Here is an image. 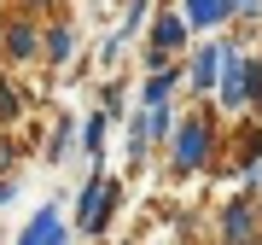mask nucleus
I'll return each instance as SVG.
<instances>
[{
  "instance_id": "8",
  "label": "nucleus",
  "mask_w": 262,
  "mask_h": 245,
  "mask_svg": "<svg viewBox=\"0 0 262 245\" xmlns=\"http://www.w3.org/2000/svg\"><path fill=\"white\" fill-rule=\"evenodd\" d=\"M0 53H6V65H35L41 58V29H35L29 12H12L0 24Z\"/></svg>"
},
{
  "instance_id": "9",
  "label": "nucleus",
  "mask_w": 262,
  "mask_h": 245,
  "mask_svg": "<svg viewBox=\"0 0 262 245\" xmlns=\"http://www.w3.org/2000/svg\"><path fill=\"white\" fill-rule=\"evenodd\" d=\"M70 58H76V29H70V18H53L41 29V65L47 70H70Z\"/></svg>"
},
{
  "instance_id": "2",
  "label": "nucleus",
  "mask_w": 262,
  "mask_h": 245,
  "mask_svg": "<svg viewBox=\"0 0 262 245\" xmlns=\"http://www.w3.org/2000/svg\"><path fill=\"white\" fill-rule=\"evenodd\" d=\"M122 198H128V187H122L105 164H94L88 181L76 187V228H70V234L105 239V234H111V222H117V210H122Z\"/></svg>"
},
{
  "instance_id": "23",
  "label": "nucleus",
  "mask_w": 262,
  "mask_h": 245,
  "mask_svg": "<svg viewBox=\"0 0 262 245\" xmlns=\"http://www.w3.org/2000/svg\"><path fill=\"white\" fill-rule=\"evenodd\" d=\"M58 0H18V12H29V18H35V12H53Z\"/></svg>"
},
{
  "instance_id": "12",
  "label": "nucleus",
  "mask_w": 262,
  "mask_h": 245,
  "mask_svg": "<svg viewBox=\"0 0 262 245\" xmlns=\"http://www.w3.org/2000/svg\"><path fill=\"white\" fill-rule=\"evenodd\" d=\"M122 146H128V175L151 158V134H146V111H128L122 117Z\"/></svg>"
},
{
  "instance_id": "22",
  "label": "nucleus",
  "mask_w": 262,
  "mask_h": 245,
  "mask_svg": "<svg viewBox=\"0 0 262 245\" xmlns=\"http://www.w3.org/2000/svg\"><path fill=\"white\" fill-rule=\"evenodd\" d=\"M0 205H18V175H0Z\"/></svg>"
},
{
  "instance_id": "15",
  "label": "nucleus",
  "mask_w": 262,
  "mask_h": 245,
  "mask_svg": "<svg viewBox=\"0 0 262 245\" xmlns=\"http://www.w3.org/2000/svg\"><path fill=\"white\" fill-rule=\"evenodd\" d=\"M70 152H76V122H70V117H58V122H53V134H47V146H41V158H47V164H64Z\"/></svg>"
},
{
  "instance_id": "20",
  "label": "nucleus",
  "mask_w": 262,
  "mask_h": 245,
  "mask_svg": "<svg viewBox=\"0 0 262 245\" xmlns=\"http://www.w3.org/2000/svg\"><path fill=\"white\" fill-rule=\"evenodd\" d=\"M18 164H24V146L0 134V175H18Z\"/></svg>"
},
{
  "instance_id": "13",
  "label": "nucleus",
  "mask_w": 262,
  "mask_h": 245,
  "mask_svg": "<svg viewBox=\"0 0 262 245\" xmlns=\"http://www.w3.org/2000/svg\"><path fill=\"white\" fill-rule=\"evenodd\" d=\"M233 152H222V164H239V170H262V122H251V129L233 134Z\"/></svg>"
},
{
  "instance_id": "4",
  "label": "nucleus",
  "mask_w": 262,
  "mask_h": 245,
  "mask_svg": "<svg viewBox=\"0 0 262 245\" xmlns=\"http://www.w3.org/2000/svg\"><path fill=\"white\" fill-rule=\"evenodd\" d=\"M187 47H192V29L181 24V12L175 6H158V12H151V29H146V47H140V65L146 70H163V65H175Z\"/></svg>"
},
{
  "instance_id": "7",
  "label": "nucleus",
  "mask_w": 262,
  "mask_h": 245,
  "mask_svg": "<svg viewBox=\"0 0 262 245\" xmlns=\"http://www.w3.org/2000/svg\"><path fill=\"white\" fill-rule=\"evenodd\" d=\"M70 216L58 210V198H47V205H35V216H29L18 228V245H70Z\"/></svg>"
},
{
  "instance_id": "11",
  "label": "nucleus",
  "mask_w": 262,
  "mask_h": 245,
  "mask_svg": "<svg viewBox=\"0 0 262 245\" xmlns=\"http://www.w3.org/2000/svg\"><path fill=\"white\" fill-rule=\"evenodd\" d=\"M175 12H181V24H187V29H198V35H215L222 24H233L222 0H181Z\"/></svg>"
},
{
  "instance_id": "19",
  "label": "nucleus",
  "mask_w": 262,
  "mask_h": 245,
  "mask_svg": "<svg viewBox=\"0 0 262 245\" xmlns=\"http://www.w3.org/2000/svg\"><path fill=\"white\" fill-rule=\"evenodd\" d=\"M99 111H105V122H122V117H128V99H122V82H105V88H99Z\"/></svg>"
},
{
  "instance_id": "3",
  "label": "nucleus",
  "mask_w": 262,
  "mask_h": 245,
  "mask_svg": "<svg viewBox=\"0 0 262 245\" xmlns=\"http://www.w3.org/2000/svg\"><path fill=\"white\" fill-rule=\"evenodd\" d=\"M210 228H215V245H262V193H227L222 205H215V216H210Z\"/></svg>"
},
{
  "instance_id": "18",
  "label": "nucleus",
  "mask_w": 262,
  "mask_h": 245,
  "mask_svg": "<svg viewBox=\"0 0 262 245\" xmlns=\"http://www.w3.org/2000/svg\"><path fill=\"white\" fill-rule=\"evenodd\" d=\"M146 18H151V0H128V12H122V24H117V35L122 41H134L146 29Z\"/></svg>"
},
{
  "instance_id": "1",
  "label": "nucleus",
  "mask_w": 262,
  "mask_h": 245,
  "mask_svg": "<svg viewBox=\"0 0 262 245\" xmlns=\"http://www.w3.org/2000/svg\"><path fill=\"white\" fill-rule=\"evenodd\" d=\"M169 181H198L222 164V122H215V105H192V111L175 117L169 129Z\"/></svg>"
},
{
  "instance_id": "10",
  "label": "nucleus",
  "mask_w": 262,
  "mask_h": 245,
  "mask_svg": "<svg viewBox=\"0 0 262 245\" xmlns=\"http://www.w3.org/2000/svg\"><path fill=\"white\" fill-rule=\"evenodd\" d=\"M175 94H181V58H175V65H163V70H146V82H140V94H134V99H140V111H151V105H169Z\"/></svg>"
},
{
  "instance_id": "16",
  "label": "nucleus",
  "mask_w": 262,
  "mask_h": 245,
  "mask_svg": "<svg viewBox=\"0 0 262 245\" xmlns=\"http://www.w3.org/2000/svg\"><path fill=\"white\" fill-rule=\"evenodd\" d=\"M18 117H24V94H18V82L0 70V129H12Z\"/></svg>"
},
{
  "instance_id": "5",
  "label": "nucleus",
  "mask_w": 262,
  "mask_h": 245,
  "mask_svg": "<svg viewBox=\"0 0 262 245\" xmlns=\"http://www.w3.org/2000/svg\"><path fill=\"white\" fill-rule=\"evenodd\" d=\"M245 82H251V53H245V41L222 35V65H215L210 105H222V111H245Z\"/></svg>"
},
{
  "instance_id": "17",
  "label": "nucleus",
  "mask_w": 262,
  "mask_h": 245,
  "mask_svg": "<svg viewBox=\"0 0 262 245\" xmlns=\"http://www.w3.org/2000/svg\"><path fill=\"white\" fill-rule=\"evenodd\" d=\"M134 111H140V105H134ZM169 129H175V99H169V105H151V111H146V134H151V146H163V140H169Z\"/></svg>"
},
{
  "instance_id": "24",
  "label": "nucleus",
  "mask_w": 262,
  "mask_h": 245,
  "mask_svg": "<svg viewBox=\"0 0 262 245\" xmlns=\"http://www.w3.org/2000/svg\"><path fill=\"white\" fill-rule=\"evenodd\" d=\"M222 6H227V18H233V6H239V0H222Z\"/></svg>"
},
{
  "instance_id": "6",
  "label": "nucleus",
  "mask_w": 262,
  "mask_h": 245,
  "mask_svg": "<svg viewBox=\"0 0 262 245\" xmlns=\"http://www.w3.org/2000/svg\"><path fill=\"white\" fill-rule=\"evenodd\" d=\"M215 65H222V35H210V41H192V47L181 53V88H187V94H192L198 105H210Z\"/></svg>"
},
{
  "instance_id": "25",
  "label": "nucleus",
  "mask_w": 262,
  "mask_h": 245,
  "mask_svg": "<svg viewBox=\"0 0 262 245\" xmlns=\"http://www.w3.org/2000/svg\"><path fill=\"white\" fill-rule=\"evenodd\" d=\"M175 245H181V239H175Z\"/></svg>"
},
{
  "instance_id": "14",
  "label": "nucleus",
  "mask_w": 262,
  "mask_h": 245,
  "mask_svg": "<svg viewBox=\"0 0 262 245\" xmlns=\"http://www.w3.org/2000/svg\"><path fill=\"white\" fill-rule=\"evenodd\" d=\"M105 134H111V122H105V111H88V117H82V129H76V146H82L88 158L99 164V158H105Z\"/></svg>"
},
{
  "instance_id": "21",
  "label": "nucleus",
  "mask_w": 262,
  "mask_h": 245,
  "mask_svg": "<svg viewBox=\"0 0 262 245\" xmlns=\"http://www.w3.org/2000/svg\"><path fill=\"white\" fill-rule=\"evenodd\" d=\"M122 47H128V41H122L117 29H111V41L99 47V65H105V70H117V65H122Z\"/></svg>"
}]
</instances>
